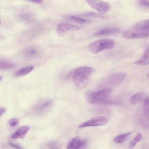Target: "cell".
I'll use <instances>...</instances> for the list:
<instances>
[{
    "label": "cell",
    "mask_w": 149,
    "mask_h": 149,
    "mask_svg": "<svg viewBox=\"0 0 149 149\" xmlns=\"http://www.w3.org/2000/svg\"><path fill=\"white\" fill-rule=\"evenodd\" d=\"M94 70L91 67L84 66L75 69L65 77L66 80L72 79L76 87L81 88L87 84L89 77Z\"/></svg>",
    "instance_id": "6da1fadb"
},
{
    "label": "cell",
    "mask_w": 149,
    "mask_h": 149,
    "mask_svg": "<svg viewBox=\"0 0 149 149\" xmlns=\"http://www.w3.org/2000/svg\"><path fill=\"white\" fill-rule=\"evenodd\" d=\"M112 92L111 89L108 88L97 91H88L85 93V98L88 103L92 104H114L109 97Z\"/></svg>",
    "instance_id": "7a4b0ae2"
},
{
    "label": "cell",
    "mask_w": 149,
    "mask_h": 149,
    "mask_svg": "<svg viewBox=\"0 0 149 149\" xmlns=\"http://www.w3.org/2000/svg\"><path fill=\"white\" fill-rule=\"evenodd\" d=\"M114 45L115 42L113 40L104 39L92 42L88 45V48L91 53L95 54L103 50L112 48Z\"/></svg>",
    "instance_id": "3957f363"
},
{
    "label": "cell",
    "mask_w": 149,
    "mask_h": 149,
    "mask_svg": "<svg viewBox=\"0 0 149 149\" xmlns=\"http://www.w3.org/2000/svg\"><path fill=\"white\" fill-rule=\"evenodd\" d=\"M86 1L92 8L100 13H105L111 9L110 4L107 2L100 0H86Z\"/></svg>",
    "instance_id": "277c9868"
},
{
    "label": "cell",
    "mask_w": 149,
    "mask_h": 149,
    "mask_svg": "<svg viewBox=\"0 0 149 149\" xmlns=\"http://www.w3.org/2000/svg\"><path fill=\"white\" fill-rule=\"evenodd\" d=\"M109 119L105 116H99L92 118L79 125L78 127L82 128L88 127L100 126L107 124Z\"/></svg>",
    "instance_id": "5b68a950"
},
{
    "label": "cell",
    "mask_w": 149,
    "mask_h": 149,
    "mask_svg": "<svg viewBox=\"0 0 149 149\" xmlns=\"http://www.w3.org/2000/svg\"><path fill=\"white\" fill-rule=\"evenodd\" d=\"M122 37L126 39L141 38L148 37H149V30H135L133 31H127L123 33Z\"/></svg>",
    "instance_id": "8992f818"
},
{
    "label": "cell",
    "mask_w": 149,
    "mask_h": 149,
    "mask_svg": "<svg viewBox=\"0 0 149 149\" xmlns=\"http://www.w3.org/2000/svg\"><path fill=\"white\" fill-rule=\"evenodd\" d=\"M126 77V74L124 73L114 74L108 79L106 83L112 87H117L123 82Z\"/></svg>",
    "instance_id": "52a82bcc"
},
{
    "label": "cell",
    "mask_w": 149,
    "mask_h": 149,
    "mask_svg": "<svg viewBox=\"0 0 149 149\" xmlns=\"http://www.w3.org/2000/svg\"><path fill=\"white\" fill-rule=\"evenodd\" d=\"M79 29V28L76 26L66 23H60L57 24L56 26L57 32L60 35L69 31Z\"/></svg>",
    "instance_id": "ba28073f"
},
{
    "label": "cell",
    "mask_w": 149,
    "mask_h": 149,
    "mask_svg": "<svg viewBox=\"0 0 149 149\" xmlns=\"http://www.w3.org/2000/svg\"><path fill=\"white\" fill-rule=\"evenodd\" d=\"M30 129L29 126H22L17 130L11 136L13 139H23Z\"/></svg>",
    "instance_id": "9c48e42d"
},
{
    "label": "cell",
    "mask_w": 149,
    "mask_h": 149,
    "mask_svg": "<svg viewBox=\"0 0 149 149\" xmlns=\"http://www.w3.org/2000/svg\"><path fill=\"white\" fill-rule=\"evenodd\" d=\"M120 30L117 28H107L102 29L95 33L94 36H95L110 35L120 32Z\"/></svg>",
    "instance_id": "30bf717a"
},
{
    "label": "cell",
    "mask_w": 149,
    "mask_h": 149,
    "mask_svg": "<svg viewBox=\"0 0 149 149\" xmlns=\"http://www.w3.org/2000/svg\"><path fill=\"white\" fill-rule=\"evenodd\" d=\"M52 103V101L50 100H46L41 102L36 106L34 110L38 113L44 112L50 106Z\"/></svg>",
    "instance_id": "8fae6325"
},
{
    "label": "cell",
    "mask_w": 149,
    "mask_h": 149,
    "mask_svg": "<svg viewBox=\"0 0 149 149\" xmlns=\"http://www.w3.org/2000/svg\"><path fill=\"white\" fill-rule=\"evenodd\" d=\"M134 63L139 65H145L149 64V48L145 50L142 57Z\"/></svg>",
    "instance_id": "7c38bea8"
},
{
    "label": "cell",
    "mask_w": 149,
    "mask_h": 149,
    "mask_svg": "<svg viewBox=\"0 0 149 149\" xmlns=\"http://www.w3.org/2000/svg\"><path fill=\"white\" fill-rule=\"evenodd\" d=\"M133 27L135 30H149V20H146L137 23L134 25Z\"/></svg>",
    "instance_id": "4fadbf2b"
},
{
    "label": "cell",
    "mask_w": 149,
    "mask_h": 149,
    "mask_svg": "<svg viewBox=\"0 0 149 149\" xmlns=\"http://www.w3.org/2000/svg\"><path fill=\"white\" fill-rule=\"evenodd\" d=\"M143 92L137 93L132 96L130 99V102L132 104H136L140 101L143 99L144 96Z\"/></svg>",
    "instance_id": "5bb4252c"
},
{
    "label": "cell",
    "mask_w": 149,
    "mask_h": 149,
    "mask_svg": "<svg viewBox=\"0 0 149 149\" xmlns=\"http://www.w3.org/2000/svg\"><path fill=\"white\" fill-rule=\"evenodd\" d=\"M64 18L67 20L80 24H86L89 22V21L80 18L78 17L71 15L64 16Z\"/></svg>",
    "instance_id": "9a60e30c"
},
{
    "label": "cell",
    "mask_w": 149,
    "mask_h": 149,
    "mask_svg": "<svg viewBox=\"0 0 149 149\" xmlns=\"http://www.w3.org/2000/svg\"><path fill=\"white\" fill-rule=\"evenodd\" d=\"M81 140L78 137L73 138L67 147V149H78Z\"/></svg>",
    "instance_id": "2e32d148"
},
{
    "label": "cell",
    "mask_w": 149,
    "mask_h": 149,
    "mask_svg": "<svg viewBox=\"0 0 149 149\" xmlns=\"http://www.w3.org/2000/svg\"><path fill=\"white\" fill-rule=\"evenodd\" d=\"M16 65L14 63L9 61H0V70H10L14 68Z\"/></svg>",
    "instance_id": "e0dca14e"
},
{
    "label": "cell",
    "mask_w": 149,
    "mask_h": 149,
    "mask_svg": "<svg viewBox=\"0 0 149 149\" xmlns=\"http://www.w3.org/2000/svg\"><path fill=\"white\" fill-rule=\"evenodd\" d=\"M131 134V132L120 134L116 136L113 139L114 142L117 143H122L125 141Z\"/></svg>",
    "instance_id": "ac0fdd59"
},
{
    "label": "cell",
    "mask_w": 149,
    "mask_h": 149,
    "mask_svg": "<svg viewBox=\"0 0 149 149\" xmlns=\"http://www.w3.org/2000/svg\"><path fill=\"white\" fill-rule=\"evenodd\" d=\"M83 16L88 17L96 18L102 19H107L109 17L101 13L95 12H89L84 14Z\"/></svg>",
    "instance_id": "d6986e66"
},
{
    "label": "cell",
    "mask_w": 149,
    "mask_h": 149,
    "mask_svg": "<svg viewBox=\"0 0 149 149\" xmlns=\"http://www.w3.org/2000/svg\"><path fill=\"white\" fill-rule=\"evenodd\" d=\"M34 68V66H31L22 69L18 71L16 73L17 76H22L26 74L31 71Z\"/></svg>",
    "instance_id": "ffe728a7"
},
{
    "label": "cell",
    "mask_w": 149,
    "mask_h": 149,
    "mask_svg": "<svg viewBox=\"0 0 149 149\" xmlns=\"http://www.w3.org/2000/svg\"><path fill=\"white\" fill-rule=\"evenodd\" d=\"M26 56L29 57H35L39 54V51L37 49L31 47L28 49L25 53Z\"/></svg>",
    "instance_id": "44dd1931"
},
{
    "label": "cell",
    "mask_w": 149,
    "mask_h": 149,
    "mask_svg": "<svg viewBox=\"0 0 149 149\" xmlns=\"http://www.w3.org/2000/svg\"><path fill=\"white\" fill-rule=\"evenodd\" d=\"M141 138L142 136L141 134L140 133H138L129 144L128 148H131L134 147L137 143L141 140Z\"/></svg>",
    "instance_id": "7402d4cb"
},
{
    "label": "cell",
    "mask_w": 149,
    "mask_h": 149,
    "mask_svg": "<svg viewBox=\"0 0 149 149\" xmlns=\"http://www.w3.org/2000/svg\"><path fill=\"white\" fill-rule=\"evenodd\" d=\"M60 144L56 142H52L47 144L45 146V149H60Z\"/></svg>",
    "instance_id": "603a6c76"
},
{
    "label": "cell",
    "mask_w": 149,
    "mask_h": 149,
    "mask_svg": "<svg viewBox=\"0 0 149 149\" xmlns=\"http://www.w3.org/2000/svg\"><path fill=\"white\" fill-rule=\"evenodd\" d=\"M143 111L146 117L149 115V97L147 98L144 102Z\"/></svg>",
    "instance_id": "cb8c5ba5"
},
{
    "label": "cell",
    "mask_w": 149,
    "mask_h": 149,
    "mask_svg": "<svg viewBox=\"0 0 149 149\" xmlns=\"http://www.w3.org/2000/svg\"><path fill=\"white\" fill-rule=\"evenodd\" d=\"M18 123V120L16 118H13L10 119L8 122L9 125L11 127H14L16 126Z\"/></svg>",
    "instance_id": "d4e9b609"
},
{
    "label": "cell",
    "mask_w": 149,
    "mask_h": 149,
    "mask_svg": "<svg viewBox=\"0 0 149 149\" xmlns=\"http://www.w3.org/2000/svg\"><path fill=\"white\" fill-rule=\"evenodd\" d=\"M88 141L86 139L81 140L78 149H84L86 146Z\"/></svg>",
    "instance_id": "484cf974"
},
{
    "label": "cell",
    "mask_w": 149,
    "mask_h": 149,
    "mask_svg": "<svg viewBox=\"0 0 149 149\" xmlns=\"http://www.w3.org/2000/svg\"><path fill=\"white\" fill-rule=\"evenodd\" d=\"M139 3L142 6L149 8V1L139 0Z\"/></svg>",
    "instance_id": "4316f807"
},
{
    "label": "cell",
    "mask_w": 149,
    "mask_h": 149,
    "mask_svg": "<svg viewBox=\"0 0 149 149\" xmlns=\"http://www.w3.org/2000/svg\"><path fill=\"white\" fill-rule=\"evenodd\" d=\"M9 144L14 149H23L22 148L19 146L12 142H9Z\"/></svg>",
    "instance_id": "83f0119b"
},
{
    "label": "cell",
    "mask_w": 149,
    "mask_h": 149,
    "mask_svg": "<svg viewBox=\"0 0 149 149\" xmlns=\"http://www.w3.org/2000/svg\"><path fill=\"white\" fill-rule=\"evenodd\" d=\"M5 111V109L3 107H1L0 108V115L1 116Z\"/></svg>",
    "instance_id": "f1b7e54d"
},
{
    "label": "cell",
    "mask_w": 149,
    "mask_h": 149,
    "mask_svg": "<svg viewBox=\"0 0 149 149\" xmlns=\"http://www.w3.org/2000/svg\"><path fill=\"white\" fill-rule=\"evenodd\" d=\"M32 2H33L34 3H42V1L40 0H33L31 1Z\"/></svg>",
    "instance_id": "f546056e"
},
{
    "label": "cell",
    "mask_w": 149,
    "mask_h": 149,
    "mask_svg": "<svg viewBox=\"0 0 149 149\" xmlns=\"http://www.w3.org/2000/svg\"><path fill=\"white\" fill-rule=\"evenodd\" d=\"M147 77L148 78H149V73H148L147 75Z\"/></svg>",
    "instance_id": "4dcf8cb0"
},
{
    "label": "cell",
    "mask_w": 149,
    "mask_h": 149,
    "mask_svg": "<svg viewBox=\"0 0 149 149\" xmlns=\"http://www.w3.org/2000/svg\"><path fill=\"white\" fill-rule=\"evenodd\" d=\"M148 118L149 119V117Z\"/></svg>",
    "instance_id": "1f68e13d"
}]
</instances>
